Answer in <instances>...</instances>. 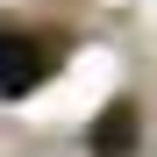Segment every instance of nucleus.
Masks as SVG:
<instances>
[{"label": "nucleus", "instance_id": "1", "mask_svg": "<svg viewBox=\"0 0 157 157\" xmlns=\"http://www.w3.org/2000/svg\"><path fill=\"white\" fill-rule=\"evenodd\" d=\"M57 71V50L21 36V29H0V100H29L43 78Z\"/></svg>", "mask_w": 157, "mask_h": 157}, {"label": "nucleus", "instance_id": "2", "mask_svg": "<svg viewBox=\"0 0 157 157\" xmlns=\"http://www.w3.org/2000/svg\"><path fill=\"white\" fill-rule=\"evenodd\" d=\"M128 150H136V107L114 100L100 114V128H93V157H128Z\"/></svg>", "mask_w": 157, "mask_h": 157}]
</instances>
